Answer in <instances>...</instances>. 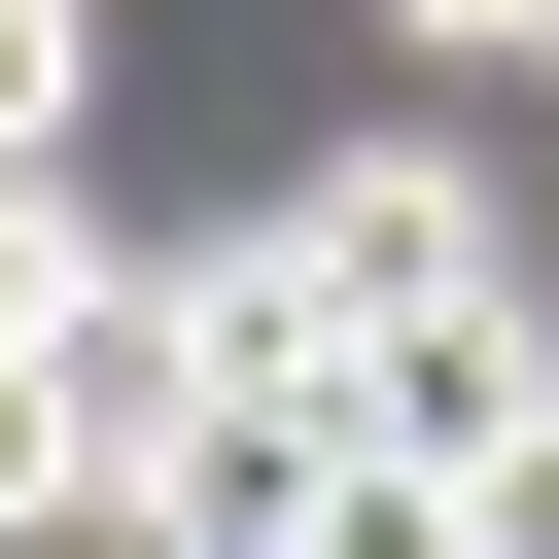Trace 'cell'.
Here are the masks:
<instances>
[{"label": "cell", "mask_w": 559, "mask_h": 559, "mask_svg": "<svg viewBox=\"0 0 559 559\" xmlns=\"http://www.w3.org/2000/svg\"><path fill=\"white\" fill-rule=\"evenodd\" d=\"M105 280H140V245H105V210H70V175H0V349H70V314H105Z\"/></svg>", "instance_id": "1"}, {"label": "cell", "mask_w": 559, "mask_h": 559, "mask_svg": "<svg viewBox=\"0 0 559 559\" xmlns=\"http://www.w3.org/2000/svg\"><path fill=\"white\" fill-rule=\"evenodd\" d=\"M70 105H105V0H0V175H70Z\"/></svg>", "instance_id": "2"}, {"label": "cell", "mask_w": 559, "mask_h": 559, "mask_svg": "<svg viewBox=\"0 0 559 559\" xmlns=\"http://www.w3.org/2000/svg\"><path fill=\"white\" fill-rule=\"evenodd\" d=\"M384 35H419V70H559V0H384Z\"/></svg>", "instance_id": "3"}]
</instances>
